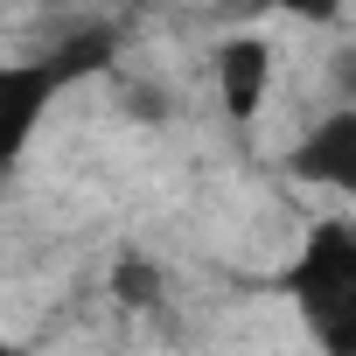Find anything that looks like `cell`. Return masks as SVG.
I'll return each instance as SVG.
<instances>
[{
    "label": "cell",
    "mask_w": 356,
    "mask_h": 356,
    "mask_svg": "<svg viewBox=\"0 0 356 356\" xmlns=\"http://www.w3.org/2000/svg\"><path fill=\"white\" fill-rule=\"evenodd\" d=\"M280 286L321 356H356V231L314 224Z\"/></svg>",
    "instance_id": "cell-1"
},
{
    "label": "cell",
    "mask_w": 356,
    "mask_h": 356,
    "mask_svg": "<svg viewBox=\"0 0 356 356\" xmlns=\"http://www.w3.org/2000/svg\"><path fill=\"white\" fill-rule=\"evenodd\" d=\"M112 56H119V29H84V35L56 42L49 56H35V63H15V70H8V84H0V98H8V154H29L42 105H49L56 91H70L77 77L105 70Z\"/></svg>",
    "instance_id": "cell-2"
},
{
    "label": "cell",
    "mask_w": 356,
    "mask_h": 356,
    "mask_svg": "<svg viewBox=\"0 0 356 356\" xmlns=\"http://www.w3.org/2000/svg\"><path fill=\"white\" fill-rule=\"evenodd\" d=\"M286 168H293V182H307V189L356 196V105H335L328 119H314L293 140Z\"/></svg>",
    "instance_id": "cell-3"
},
{
    "label": "cell",
    "mask_w": 356,
    "mask_h": 356,
    "mask_svg": "<svg viewBox=\"0 0 356 356\" xmlns=\"http://www.w3.org/2000/svg\"><path fill=\"white\" fill-rule=\"evenodd\" d=\"M266 84H273V49H266L259 35H231V42H217V91H224V112H231L238 126L259 119Z\"/></svg>",
    "instance_id": "cell-4"
},
{
    "label": "cell",
    "mask_w": 356,
    "mask_h": 356,
    "mask_svg": "<svg viewBox=\"0 0 356 356\" xmlns=\"http://www.w3.org/2000/svg\"><path fill=\"white\" fill-rule=\"evenodd\" d=\"M112 286H119V300H126V307H154V300H161V273H154L147 259H119Z\"/></svg>",
    "instance_id": "cell-5"
},
{
    "label": "cell",
    "mask_w": 356,
    "mask_h": 356,
    "mask_svg": "<svg viewBox=\"0 0 356 356\" xmlns=\"http://www.w3.org/2000/svg\"><path fill=\"white\" fill-rule=\"evenodd\" d=\"M280 8H286L293 22H307V29H335V22H342V0H280Z\"/></svg>",
    "instance_id": "cell-6"
},
{
    "label": "cell",
    "mask_w": 356,
    "mask_h": 356,
    "mask_svg": "<svg viewBox=\"0 0 356 356\" xmlns=\"http://www.w3.org/2000/svg\"><path fill=\"white\" fill-rule=\"evenodd\" d=\"M335 84H342V98H356V49L335 56Z\"/></svg>",
    "instance_id": "cell-7"
}]
</instances>
